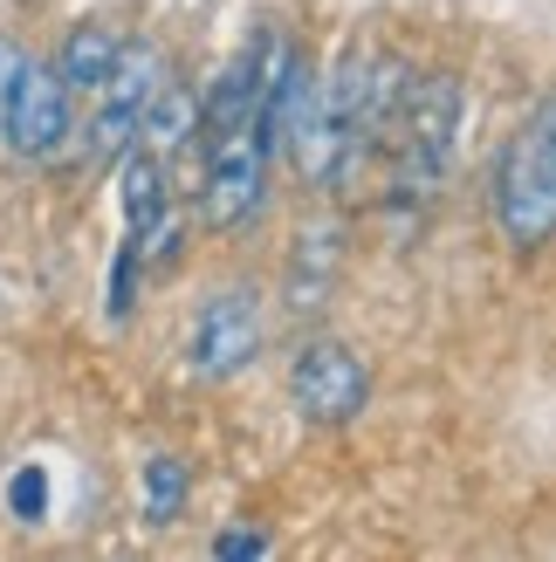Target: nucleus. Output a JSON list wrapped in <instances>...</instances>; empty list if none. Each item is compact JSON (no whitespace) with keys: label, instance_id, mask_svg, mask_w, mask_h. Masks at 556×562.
<instances>
[{"label":"nucleus","instance_id":"f257e3e1","mask_svg":"<svg viewBox=\"0 0 556 562\" xmlns=\"http://www.w3.org/2000/svg\"><path fill=\"white\" fill-rule=\"evenodd\" d=\"M494 220L515 255H536L556 240V131L549 110H536L530 131L509 137L502 165H494Z\"/></svg>","mask_w":556,"mask_h":562},{"label":"nucleus","instance_id":"1a4fd4ad","mask_svg":"<svg viewBox=\"0 0 556 562\" xmlns=\"http://www.w3.org/2000/svg\"><path fill=\"white\" fill-rule=\"evenodd\" d=\"M110 63H118V27L82 21V27H69L63 55H55V76H63V90H69V97H76V90H103Z\"/></svg>","mask_w":556,"mask_h":562},{"label":"nucleus","instance_id":"4468645a","mask_svg":"<svg viewBox=\"0 0 556 562\" xmlns=\"http://www.w3.org/2000/svg\"><path fill=\"white\" fill-rule=\"evenodd\" d=\"M8 508H14V521H27V528L48 515V473H42V467H14V481H8Z\"/></svg>","mask_w":556,"mask_h":562},{"label":"nucleus","instance_id":"f8f14e48","mask_svg":"<svg viewBox=\"0 0 556 562\" xmlns=\"http://www.w3.org/2000/svg\"><path fill=\"white\" fill-rule=\"evenodd\" d=\"M137 501H145V521H152V528H173L179 508H186V467H179L173 453L145 460V473H137Z\"/></svg>","mask_w":556,"mask_h":562},{"label":"nucleus","instance_id":"dca6fc26","mask_svg":"<svg viewBox=\"0 0 556 562\" xmlns=\"http://www.w3.org/2000/svg\"><path fill=\"white\" fill-rule=\"evenodd\" d=\"M21 69H27V55H21V42H8V35H0V117H8V97H14V82H21Z\"/></svg>","mask_w":556,"mask_h":562},{"label":"nucleus","instance_id":"f3484780","mask_svg":"<svg viewBox=\"0 0 556 562\" xmlns=\"http://www.w3.org/2000/svg\"><path fill=\"white\" fill-rule=\"evenodd\" d=\"M213 549L227 555V562H234V555H268V536H262V528H227Z\"/></svg>","mask_w":556,"mask_h":562},{"label":"nucleus","instance_id":"f03ea898","mask_svg":"<svg viewBox=\"0 0 556 562\" xmlns=\"http://www.w3.org/2000/svg\"><path fill=\"white\" fill-rule=\"evenodd\" d=\"M289 398H296V412L310 418V426H344V418L365 412L371 371H365V357L351 344H337V336H310V344L289 357Z\"/></svg>","mask_w":556,"mask_h":562},{"label":"nucleus","instance_id":"7ed1b4c3","mask_svg":"<svg viewBox=\"0 0 556 562\" xmlns=\"http://www.w3.org/2000/svg\"><path fill=\"white\" fill-rule=\"evenodd\" d=\"M262 357V295L255 289H220L200 302L192 316V344H186V371L200 384H227Z\"/></svg>","mask_w":556,"mask_h":562},{"label":"nucleus","instance_id":"20e7f679","mask_svg":"<svg viewBox=\"0 0 556 562\" xmlns=\"http://www.w3.org/2000/svg\"><path fill=\"white\" fill-rule=\"evenodd\" d=\"M268 145L255 131H227L213 137V158H207V179H200V220L220 234L247 227L262 206H268Z\"/></svg>","mask_w":556,"mask_h":562},{"label":"nucleus","instance_id":"0eeeda50","mask_svg":"<svg viewBox=\"0 0 556 562\" xmlns=\"http://www.w3.org/2000/svg\"><path fill=\"white\" fill-rule=\"evenodd\" d=\"M255 110H262V48H247V55H234V63L220 69V82L207 90L200 124H207L213 137H227V131H247V124H255Z\"/></svg>","mask_w":556,"mask_h":562},{"label":"nucleus","instance_id":"2eb2a0df","mask_svg":"<svg viewBox=\"0 0 556 562\" xmlns=\"http://www.w3.org/2000/svg\"><path fill=\"white\" fill-rule=\"evenodd\" d=\"M131 295H137V247H124L118 268H110V308H118V316H131Z\"/></svg>","mask_w":556,"mask_h":562},{"label":"nucleus","instance_id":"423d86ee","mask_svg":"<svg viewBox=\"0 0 556 562\" xmlns=\"http://www.w3.org/2000/svg\"><path fill=\"white\" fill-rule=\"evenodd\" d=\"M344 274V227L337 220H310V227L296 234V255H289V308L296 316H310V308L330 302Z\"/></svg>","mask_w":556,"mask_h":562},{"label":"nucleus","instance_id":"9b49d317","mask_svg":"<svg viewBox=\"0 0 556 562\" xmlns=\"http://www.w3.org/2000/svg\"><path fill=\"white\" fill-rule=\"evenodd\" d=\"M118 206H124V227H131V240L152 227V220L165 213V165H158V151H124V172H118Z\"/></svg>","mask_w":556,"mask_h":562},{"label":"nucleus","instance_id":"39448f33","mask_svg":"<svg viewBox=\"0 0 556 562\" xmlns=\"http://www.w3.org/2000/svg\"><path fill=\"white\" fill-rule=\"evenodd\" d=\"M0 137H8L14 158H55L69 137V90L55 63H27L14 97H8V117H0Z\"/></svg>","mask_w":556,"mask_h":562},{"label":"nucleus","instance_id":"6e6552de","mask_svg":"<svg viewBox=\"0 0 556 562\" xmlns=\"http://www.w3.org/2000/svg\"><path fill=\"white\" fill-rule=\"evenodd\" d=\"M137 137H145L152 151H186L192 137H200V97H192L186 82H158V97L137 110Z\"/></svg>","mask_w":556,"mask_h":562},{"label":"nucleus","instance_id":"ddd939ff","mask_svg":"<svg viewBox=\"0 0 556 562\" xmlns=\"http://www.w3.org/2000/svg\"><path fill=\"white\" fill-rule=\"evenodd\" d=\"M131 145H137V110H124V103H103V110H97V124H90V165L124 158Z\"/></svg>","mask_w":556,"mask_h":562},{"label":"nucleus","instance_id":"9d476101","mask_svg":"<svg viewBox=\"0 0 556 562\" xmlns=\"http://www.w3.org/2000/svg\"><path fill=\"white\" fill-rule=\"evenodd\" d=\"M165 82V48L158 42H118V63L103 76V103H124V110H145Z\"/></svg>","mask_w":556,"mask_h":562}]
</instances>
